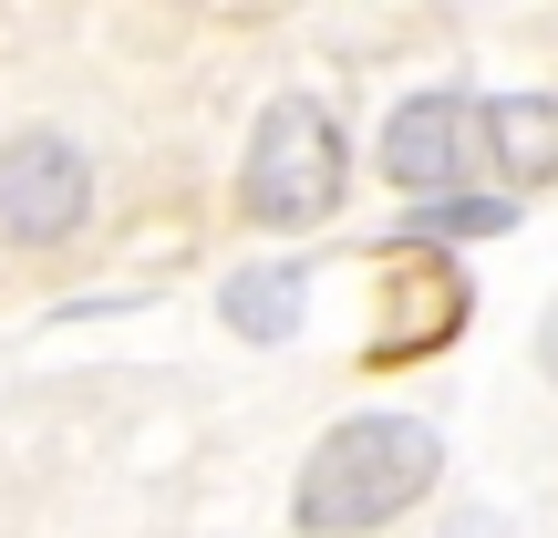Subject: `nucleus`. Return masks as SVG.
Returning a JSON list of instances; mask_svg holds the SVG:
<instances>
[{"label": "nucleus", "instance_id": "obj_7", "mask_svg": "<svg viewBox=\"0 0 558 538\" xmlns=\"http://www.w3.org/2000/svg\"><path fill=\"white\" fill-rule=\"evenodd\" d=\"M300 300H311L300 260H269V270H239V279H228L218 311H228V332H248V342H290L300 332Z\"/></svg>", "mask_w": 558, "mask_h": 538}, {"label": "nucleus", "instance_id": "obj_6", "mask_svg": "<svg viewBox=\"0 0 558 538\" xmlns=\"http://www.w3.org/2000/svg\"><path fill=\"white\" fill-rule=\"evenodd\" d=\"M476 135H486V156H497L507 187H548V177H558V104H548V94H497V104H476Z\"/></svg>", "mask_w": 558, "mask_h": 538}, {"label": "nucleus", "instance_id": "obj_2", "mask_svg": "<svg viewBox=\"0 0 558 538\" xmlns=\"http://www.w3.org/2000/svg\"><path fill=\"white\" fill-rule=\"evenodd\" d=\"M239 207L259 228H311L341 207V124L320 94H279L248 135V177H239Z\"/></svg>", "mask_w": 558, "mask_h": 538}, {"label": "nucleus", "instance_id": "obj_9", "mask_svg": "<svg viewBox=\"0 0 558 538\" xmlns=\"http://www.w3.org/2000/svg\"><path fill=\"white\" fill-rule=\"evenodd\" d=\"M548 362H558V321H548Z\"/></svg>", "mask_w": 558, "mask_h": 538}, {"label": "nucleus", "instance_id": "obj_4", "mask_svg": "<svg viewBox=\"0 0 558 538\" xmlns=\"http://www.w3.org/2000/svg\"><path fill=\"white\" fill-rule=\"evenodd\" d=\"M465 135H476V104L465 94H403L383 115V177L414 187V198H465Z\"/></svg>", "mask_w": 558, "mask_h": 538}, {"label": "nucleus", "instance_id": "obj_5", "mask_svg": "<svg viewBox=\"0 0 558 538\" xmlns=\"http://www.w3.org/2000/svg\"><path fill=\"white\" fill-rule=\"evenodd\" d=\"M445 332H465V279H456V260L393 239V260H383V342H373V352H435Z\"/></svg>", "mask_w": 558, "mask_h": 538}, {"label": "nucleus", "instance_id": "obj_8", "mask_svg": "<svg viewBox=\"0 0 558 538\" xmlns=\"http://www.w3.org/2000/svg\"><path fill=\"white\" fill-rule=\"evenodd\" d=\"M507 218H518L507 198H435V207L414 218V249H424V239H486V228H507Z\"/></svg>", "mask_w": 558, "mask_h": 538}, {"label": "nucleus", "instance_id": "obj_3", "mask_svg": "<svg viewBox=\"0 0 558 538\" xmlns=\"http://www.w3.org/2000/svg\"><path fill=\"white\" fill-rule=\"evenodd\" d=\"M94 207V166L73 135H11L0 145V239L11 249H52L83 228Z\"/></svg>", "mask_w": 558, "mask_h": 538}, {"label": "nucleus", "instance_id": "obj_1", "mask_svg": "<svg viewBox=\"0 0 558 538\" xmlns=\"http://www.w3.org/2000/svg\"><path fill=\"white\" fill-rule=\"evenodd\" d=\"M435 466H445V445L424 415H352L311 445L290 518H300V538H362V528L403 518L414 498H435Z\"/></svg>", "mask_w": 558, "mask_h": 538}]
</instances>
